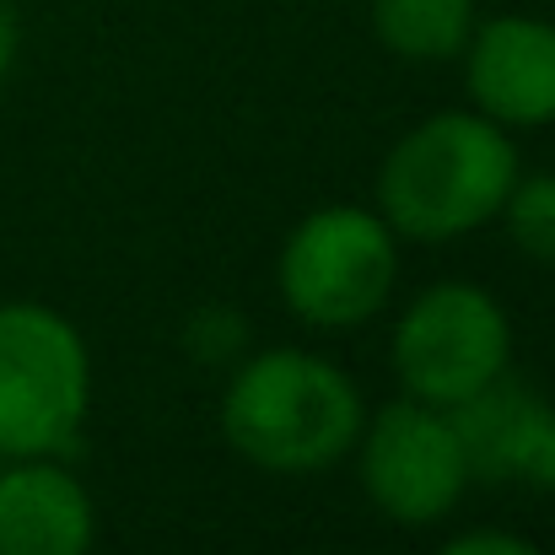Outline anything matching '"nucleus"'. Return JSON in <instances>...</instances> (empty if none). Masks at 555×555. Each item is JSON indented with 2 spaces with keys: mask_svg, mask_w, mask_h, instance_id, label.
I'll list each match as a JSON object with an SVG mask.
<instances>
[{
  "mask_svg": "<svg viewBox=\"0 0 555 555\" xmlns=\"http://www.w3.org/2000/svg\"><path fill=\"white\" fill-rule=\"evenodd\" d=\"M221 437L237 459L264 475H319L351 459L367 399L351 372L319 351L275 346L227 367Z\"/></svg>",
  "mask_w": 555,
  "mask_h": 555,
  "instance_id": "obj_1",
  "label": "nucleus"
},
{
  "mask_svg": "<svg viewBox=\"0 0 555 555\" xmlns=\"http://www.w3.org/2000/svg\"><path fill=\"white\" fill-rule=\"evenodd\" d=\"M513 184H518L513 130L491 125L475 108L469 114L442 108L410 125L388 146L377 168V216L393 227V237L453 243L496 221Z\"/></svg>",
  "mask_w": 555,
  "mask_h": 555,
  "instance_id": "obj_2",
  "label": "nucleus"
},
{
  "mask_svg": "<svg viewBox=\"0 0 555 555\" xmlns=\"http://www.w3.org/2000/svg\"><path fill=\"white\" fill-rule=\"evenodd\" d=\"M92 404L81 330L43 302H0V459H60Z\"/></svg>",
  "mask_w": 555,
  "mask_h": 555,
  "instance_id": "obj_3",
  "label": "nucleus"
},
{
  "mask_svg": "<svg viewBox=\"0 0 555 555\" xmlns=\"http://www.w3.org/2000/svg\"><path fill=\"white\" fill-rule=\"evenodd\" d=\"M399 281V237L367 205L302 216L275 259L281 302L313 330H357L383 313Z\"/></svg>",
  "mask_w": 555,
  "mask_h": 555,
  "instance_id": "obj_4",
  "label": "nucleus"
},
{
  "mask_svg": "<svg viewBox=\"0 0 555 555\" xmlns=\"http://www.w3.org/2000/svg\"><path fill=\"white\" fill-rule=\"evenodd\" d=\"M393 377L410 399L453 410L513 367V319L475 281L426 286L393 324Z\"/></svg>",
  "mask_w": 555,
  "mask_h": 555,
  "instance_id": "obj_5",
  "label": "nucleus"
},
{
  "mask_svg": "<svg viewBox=\"0 0 555 555\" xmlns=\"http://www.w3.org/2000/svg\"><path fill=\"white\" fill-rule=\"evenodd\" d=\"M351 453H357L367 502L404 529L442 524L469 486V464H464L448 410L421 404L410 393L362 421V437Z\"/></svg>",
  "mask_w": 555,
  "mask_h": 555,
  "instance_id": "obj_6",
  "label": "nucleus"
},
{
  "mask_svg": "<svg viewBox=\"0 0 555 555\" xmlns=\"http://www.w3.org/2000/svg\"><path fill=\"white\" fill-rule=\"evenodd\" d=\"M459 60L475 114L502 130L555 125V22L529 11L486 16L475 22Z\"/></svg>",
  "mask_w": 555,
  "mask_h": 555,
  "instance_id": "obj_7",
  "label": "nucleus"
},
{
  "mask_svg": "<svg viewBox=\"0 0 555 555\" xmlns=\"http://www.w3.org/2000/svg\"><path fill=\"white\" fill-rule=\"evenodd\" d=\"M448 421L459 431L469 480H513L555 496V404L513 383V372L453 404Z\"/></svg>",
  "mask_w": 555,
  "mask_h": 555,
  "instance_id": "obj_8",
  "label": "nucleus"
},
{
  "mask_svg": "<svg viewBox=\"0 0 555 555\" xmlns=\"http://www.w3.org/2000/svg\"><path fill=\"white\" fill-rule=\"evenodd\" d=\"M98 507L54 459L0 464V555H92Z\"/></svg>",
  "mask_w": 555,
  "mask_h": 555,
  "instance_id": "obj_9",
  "label": "nucleus"
},
{
  "mask_svg": "<svg viewBox=\"0 0 555 555\" xmlns=\"http://www.w3.org/2000/svg\"><path fill=\"white\" fill-rule=\"evenodd\" d=\"M480 11L475 0H372V33L399 60H459Z\"/></svg>",
  "mask_w": 555,
  "mask_h": 555,
  "instance_id": "obj_10",
  "label": "nucleus"
},
{
  "mask_svg": "<svg viewBox=\"0 0 555 555\" xmlns=\"http://www.w3.org/2000/svg\"><path fill=\"white\" fill-rule=\"evenodd\" d=\"M502 221L524 259L555 264V173H534V179L518 173V184L502 205Z\"/></svg>",
  "mask_w": 555,
  "mask_h": 555,
  "instance_id": "obj_11",
  "label": "nucleus"
},
{
  "mask_svg": "<svg viewBox=\"0 0 555 555\" xmlns=\"http://www.w3.org/2000/svg\"><path fill=\"white\" fill-rule=\"evenodd\" d=\"M184 351L199 367H237L248 351V319L237 308H199L184 324Z\"/></svg>",
  "mask_w": 555,
  "mask_h": 555,
  "instance_id": "obj_12",
  "label": "nucleus"
},
{
  "mask_svg": "<svg viewBox=\"0 0 555 555\" xmlns=\"http://www.w3.org/2000/svg\"><path fill=\"white\" fill-rule=\"evenodd\" d=\"M437 555H545L534 540L513 534V529H469V534H453Z\"/></svg>",
  "mask_w": 555,
  "mask_h": 555,
  "instance_id": "obj_13",
  "label": "nucleus"
},
{
  "mask_svg": "<svg viewBox=\"0 0 555 555\" xmlns=\"http://www.w3.org/2000/svg\"><path fill=\"white\" fill-rule=\"evenodd\" d=\"M16 49H22V27H16V11H11V0H0V81H5V70L16 65Z\"/></svg>",
  "mask_w": 555,
  "mask_h": 555,
  "instance_id": "obj_14",
  "label": "nucleus"
},
{
  "mask_svg": "<svg viewBox=\"0 0 555 555\" xmlns=\"http://www.w3.org/2000/svg\"><path fill=\"white\" fill-rule=\"evenodd\" d=\"M0 464H5V459H0Z\"/></svg>",
  "mask_w": 555,
  "mask_h": 555,
  "instance_id": "obj_15",
  "label": "nucleus"
}]
</instances>
